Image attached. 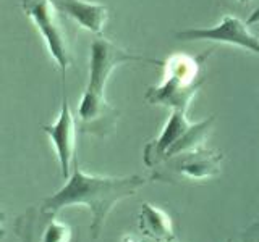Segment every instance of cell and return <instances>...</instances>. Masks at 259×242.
Masks as SVG:
<instances>
[{"label": "cell", "instance_id": "6da1fadb", "mask_svg": "<svg viewBox=\"0 0 259 242\" xmlns=\"http://www.w3.org/2000/svg\"><path fill=\"white\" fill-rule=\"evenodd\" d=\"M73 171L67 177V184L54 196L46 197L40 207L59 213L65 207L84 205L91 210V234L97 239L101 236L109 213L120 200L132 197L143 188L146 179L143 176H97L88 174L79 168L78 158L73 160Z\"/></svg>", "mask_w": 259, "mask_h": 242}, {"label": "cell", "instance_id": "8fae6325", "mask_svg": "<svg viewBox=\"0 0 259 242\" xmlns=\"http://www.w3.org/2000/svg\"><path fill=\"white\" fill-rule=\"evenodd\" d=\"M138 228L143 236L154 242H174L175 231L170 216L157 207L144 202L138 216Z\"/></svg>", "mask_w": 259, "mask_h": 242}, {"label": "cell", "instance_id": "5b68a950", "mask_svg": "<svg viewBox=\"0 0 259 242\" xmlns=\"http://www.w3.org/2000/svg\"><path fill=\"white\" fill-rule=\"evenodd\" d=\"M21 8L36 24L40 36L46 40L49 52L62 71V86L65 87L67 70L71 65V47L55 7L51 0H21Z\"/></svg>", "mask_w": 259, "mask_h": 242}, {"label": "cell", "instance_id": "8992f818", "mask_svg": "<svg viewBox=\"0 0 259 242\" xmlns=\"http://www.w3.org/2000/svg\"><path fill=\"white\" fill-rule=\"evenodd\" d=\"M18 242H70L71 228L57 220V213L44 207H29L15 221Z\"/></svg>", "mask_w": 259, "mask_h": 242}, {"label": "cell", "instance_id": "9c48e42d", "mask_svg": "<svg viewBox=\"0 0 259 242\" xmlns=\"http://www.w3.org/2000/svg\"><path fill=\"white\" fill-rule=\"evenodd\" d=\"M55 10L70 16L81 28L93 34H102L105 23L109 20V10L105 5L88 2V0H51Z\"/></svg>", "mask_w": 259, "mask_h": 242}, {"label": "cell", "instance_id": "4fadbf2b", "mask_svg": "<svg viewBox=\"0 0 259 242\" xmlns=\"http://www.w3.org/2000/svg\"><path fill=\"white\" fill-rule=\"evenodd\" d=\"M238 2H241V4H248V2H251V0H238ZM256 21H259V8L254 12V15L251 16V18L248 20V24H251V23H256Z\"/></svg>", "mask_w": 259, "mask_h": 242}, {"label": "cell", "instance_id": "277c9868", "mask_svg": "<svg viewBox=\"0 0 259 242\" xmlns=\"http://www.w3.org/2000/svg\"><path fill=\"white\" fill-rule=\"evenodd\" d=\"M214 123V116H209L199 123H191L186 118V111L172 110L162 133L146 145L144 163L149 168H156L186 152L202 147V142L212 131Z\"/></svg>", "mask_w": 259, "mask_h": 242}, {"label": "cell", "instance_id": "ba28073f", "mask_svg": "<svg viewBox=\"0 0 259 242\" xmlns=\"http://www.w3.org/2000/svg\"><path fill=\"white\" fill-rule=\"evenodd\" d=\"M42 131L51 137L52 145L57 152V157L60 161L62 174L67 179L70 173V166L75 160V145H76V123L73 116L71 108L68 105V97L63 91L62 95V108L59 119L54 125H44Z\"/></svg>", "mask_w": 259, "mask_h": 242}, {"label": "cell", "instance_id": "7a4b0ae2", "mask_svg": "<svg viewBox=\"0 0 259 242\" xmlns=\"http://www.w3.org/2000/svg\"><path fill=\"white\" fill-rule=\"evenodd\" d=\"M130 62H146L154 65L164 63L126 52L102 36L94 39L91 44V58H89V81L78 105L81 133L104 139L115 131L120 113L105 99V84L118 65Z\"/></svg>", "mask_w": 259, "mask_h": 242}, {"label": "cell", "instance_id": "52a82bcc", "mask_svg": "<svg viewBox=\"0 0 259 242\" xmlns=\"http://www.w3.org/2000/svg\"><path fill=\"white\" fill-rule=\"evenodd\" d=\"M178 40H212L219 44H230L259 55V39L251 34L248 24L233 15H227L217 26L191 28L175 32Z\"/></svg>", "mask_w": 259, "mask_h": 242}, {"label": "cell", "instance_id": "3957f363", "mask_svg": "<svg viewBox=\"0 0 259 242\" xmlns=\"http://www.w3.org/2000/svg\"><path fill=\"white\" fill-rule=\"evenodd\" d=\"M212 52L214 48H207L204 53L199 55H170L162 63L164 67L162 81L157 86L148 89L144 95L146 100L151 105L186 111L194 95L204 84V65Z\"/></svg>", "mask_w": 259, "mask_h": 242}, {"label": "cell", "instance_id": "5bb4252c", "mask_svg": "<svg viewBox=\"0 0 259 242\" xmlns=\"http://www.w3.org/2000/svg\"><path fill=\"white\" fill-rule=\"evenodd\" d=\"M0 223H2V216H0ZM4 234V231H2V228H0V236Z\"/></svg>", "mask_w": 259, "mask_h": 242}, {"label": "cell", "instance_id": "30bf717a", "mask_svg": "<svg viewBox=\"0 0 259 242\" xmlns=\"http://www.w3.org/2000/svg\"><path fill=\"white\" fill-rule=\"evenodd\" d=\"M222 160V153L198 147L183 153V158L178 163L177 171L188 179H207V177H214L219 174Z\"/></svg>", "mask_w": 259, "mask_h": 242}, {"label": "cell", "instance_id": "9a60e30c", "mask_svg": "<svg viewBox=\"0 0 259 242\" xmlns=\"http://www.w3.org/2000/svg\"><path fill=\"white\" fill-rule=\"evenodd\" d=\"M229 242H232V240H229Z\"/></svg>", "mask_w": 259, "mask_h": 242}, {"label": "cell", "instance_id": "7c38bea8", "mask_svg": "<svg viewBox=\"0 0 259 242\" xmlns=\"http://www.w3.org/2000/svg\"><path fill=\"white\" fill-rule=\"evenodd\" d=\"M243 242H259V223L253 224L243 236Z\"/></svg>", "mask_w": 259, "mask_h": 242}]
</instances>
